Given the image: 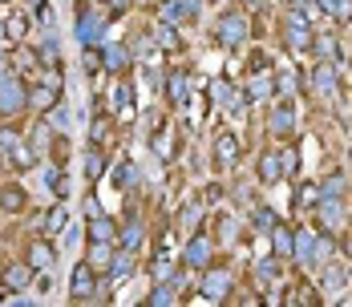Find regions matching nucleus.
Masks as SVG:
<instances>
[{"mask_svg":"<svg viewBox=\"0 0 352 307\" xmlns=\"http://www.w3.org/2000/svg\"><path fill=\"white\" fill-rule=\"evenodd\" d=\"M0 162L8 170H33L36 166L33 146H29V137L21 134L16 122H0Z\"/></svg>","mask_w":352,"mask_h":307,"instance_id":"obj_1","label":"nucleus"},{"mask_svg":"<svg viewBox=\"0 0 352 307\" xmlns=\"http://www.w3.org/2000/svg\"><path fill=\"white\" fill-rule=\"evenodd\" d=\"M328 255H332V235L328 231H316V227H300L296 231V263L300 267H320V263H328Z\"/></svg>","mask_w":352,"mask_h":307,"instance_id":"obj_2","label":"nucleus"},{"mask_svg":"<svg viewBox=\"0 0 352 307\" xmlns=\"http://www.w3.org/2000/svg\"><path fill=\"white\" fill-rule=\"evenodd\" d=\"M29 109V85L16 69L0 73V122H16Z\"/></svg>","mask_w":352,"mask_h":307,"instance_id":"obj_3","label":"nucleus"},{"mask_svg":"<svg viewBox=\"0 0 352 307\" xmlns=\"http://www.w3.org/2000/svg\"><path fill=\"white\" fill-rule=\"evenodd\" d=\"M247 36H251V21H247L243 8H227L214 21V41L223 49H239V45H247Z\"/></svg>","mask_w":352,"mask_h":307,"instance_id":"obj_4","label":"nucleus"},{"mask_svg":"<svg viewBox=\"0 0 352 307\" xmlns=\"http://www.w3.org/2000/svg\"><path fill=\"white\" fill-rule=\"evenodd\" d=\"M98 275L102 271H94L89 259H77V263H73V275H69V299L73 304H94V299H102Z\"/></svg>","mask_w":352,"mask_h":307,"instance_id":"obj_5","label":"nucleus"},{"mask_svg":"<svg viewBox=\"0 0 352 307\" xmlns=\"http://www.w3.org/2000/svg\"><path fill=\"white\" fill-rule=\"evenodd\" d=\"M85 239L89 242H118L122 239V227H118L94 198L85 203Z\"/></svg>","mask_w":352,"mask_h":307,"instance_id":"obj_6","label":"nucleus"},{"mask_svg":"<svg viewBox=\"0 0 352 307\" xmlns=\"http://www.w3.org/2000/svg\"><path fill=\"white\" fill-rule=\"evenodd\" d=\"M308 85H312V93H316V102H336V93H340V73H336V61H316V65L308 69Z\"/></svg>","mask_w":352,"mask_h":307,"instance_id":"obj_7","label":"nucleus"},{"mask_svg":"<svg viewBox=\"0 0 352 307\" xmlns=\"http://www.w3.org/2000/svg\"><path fill=\"white\" fill-rule=\"evenodd\" d=\"M231 287H235V275L227 271V267H214V263L203 271V279H199V295L211 299V304L231 299Z\"/></svg>","mask_w":352,"mask_h":307,"instance_id":"obj_8","label":"nucleus"},{"mask_svg":"<svg viewBox=\"0 0 352 307\" xmlns=\"http://www.w3.org/2000/svg\"><path fill=\"white\" fill-rule=\"evenodd\" d=\"M102 36H106V16L94 12L85 0H77V41H81V49L102 45Z\"/></svg>","mask_w":352,"mask_h":307,"instance_id":"obj_9","label":"nucleus"},{"mask_svg":"<svg viewBox=\"0 0 352 307\" xmlns=\"http://www.w3.org/2000/svg\"><path fill=\"white\" fill-rule=\"evenodd\" d=\"M57 105H61V81L57 77H45V81H33L29 85V109H33L36 117L53 113Z\"/></svg>","mask_w":352,"mask_h":307,"instance_id":"obj_10","label":"nucleus"},{"mask_svg":"<svg viewBox=\"0 0 352 307\" xmlns=\"http://www.w3.org/2000/svg\"><path fill=\"white\" fill-rule=\"evenodd\" d=\"M134 49L126 45V41H109V45H102V73H109V77H126L130 69H134Z\"/></svg>","mask_w":352,"mask_h":307,"instance_id":"obj_11","label":"nucleus"},{"mask_svg":"<svg viewBox=\"0 0 352 307\" xmlns=\"http://www.w3.org/2000/svg\"><path fill=\"white\" fill-rule=\"evenodd\" d=\"M276 98V69H267V61H251V77H247V102H267Z\"/></svg>","mask_w":352,"mask_h":307,"instance_id":"obj_12","label":"nucleus"},{"mask_svg":"<svg viewBox=\"0 0 352 307\" xmlns=\"http://www.w3.org/2000/svg\"><path fill=\"white\" fill-rule=\"evenodd\" d=\"M182 263L190 267V271H207L214 263V242L203 235V231H195L190 239H186V251H182Z\"/></svg>","mask_w":352,"mask_h":307,"instance_id":"obj_13","label":"nucleus"},{"mask_svg":"<svg viewBox=\"0 0 352 307\" xmlns=\"http://www.w3.org/2000/svg\"><path fill=\"white\" fill-rule=\"evenodd\" d=\"M267 134L276 137V141H287V137L296 134V105H292V98H283V102L267 113Z\"/></svg>","mask_w":352,"mask_h":307,"instance_id":"obj_14","label":"nucleus"},{"mask_svg":"<svg viewBox=\"0 0 352 307\" xmlns=\"http://www.w3.org/2000/svg\"><path fill=\"white\" fill-rule=\"evenodd\" d=\"M211 158L219 170H231L235 162H239V137L231 134V130H219L211 137Z\"/></svg>","mask_w":352,"mask_h":307,"instance_id":"obj_15","label":"nucleus"},{"mask_svg":"<svg viewBox=\"0 0 352 307\" xmlns=\"http://www.w3.org/2000/svg\"><path fill=\"white\" fill-rule=\"evenodd\" d=\"M36 271L29 267V259H21V263H8L4 271H0V287L8 291V295H21V291H29L33 287Z\"/></svg>","mask_w":352,"mask_h":307,"instance_id":"obj_16","label":"nucleus"},{"mask_svg":"<svg viewBox=\"0 0 352 307\" xmlns=\"http://www.w3.org/2000/svg\"><path fill=\"white\" fill-rule=\"evenodd\" d=\"M25 259H29V267H33V271H53V263H57V247H53L49 235L29 239V242H25Z\"/></svg>","mask_w":352,"mask_h":307,"instance_id":"obj_17","label":"nucleus"},{"mask_svg":"<svg viewBox=\"0 0 352 307\" xmlns=\"http://www.w3.org/2000/svg\"><path fill=\"white\" fill-rule=\"evenodd\" d=\"M109 98H113V117L118 122H134V85H130V73L126 77H113Z\"/></svg>","mask_w":352,"mask_h":307,"instance_id":"obj_18","label":"nucleus"},{"mask_svg":"<svg viewBox=\"0 0 352 307\" xmlns=\"http://www.w3.org/2000/svg\"><path fill=\"white\" fill-rule=\"evenodd\" d=\"M0 25H4V41H8V45H25V41H29V29H33V12L8 8Z\"/></svg>","mask_w":352,"mask_h":307,"instance_id":"obj_19","label":"nucleus"},{"mask_svg":"<svg viewBox=\"0 0 352 307\" xmlns=\"http://www.w3.org/2000/svg\"><path fill=\"white\" fill-rule=\"evenodd\" d=\"M53 141H57V126H53L49 117H36L33 126H29V146H33V154L36 158L53 154Z\"/></svg>","mask_w":352,"mask_h":307,"instance_id":"obj_20","label":"nucleus"},{"mask_svg":"<svg viewBox=\"0 0 352 307\" xmlns=\"http://www.w3.org/2000/svg\"><path fill=\"white\" fill-rule=\"evenodd\" d=\"M29 210V190L21 182H0V214H25Z\"/></svg>","mask_w":352,"mask_h":307,"instance_id":"obj_21","label":"nucleus"},{"mask_svg":"<svg viewBox=\"0 0 352 307\" xmlns=\"http://www.w3.org/2000/svg\"><path fill=\"white\" fill-rule=\"evenodd\" d=\"M154 49H162V53L178 57V53L186 49V41H182V33H178V25H170V21H154Z\"/></svg>","mask_w":352,"mask_h":307,"instance_id":"obj_22","label":"nucleus"},{"mask_svg":"<svg viewBox=\"0 0 352 307\" xmlns=\"http://www.w3.org/2000/svg\"><path fill=\"white\" fill-rule=\"evenodd\" d=\"M255 174H259V186H276V182H283L280 150H263V154H259V162H255Z\"/></svg>","mask_w":352,"mask_h":307,"instance_id":"obj_23","label":"nucleus"},{"mask_svg":"<svg viewBox=\"0 0 352 307\" xmlns=\"http://www.w3.org/2000/svg\"><path fill=\"white\" fill-rule=\"evenodd\" d=\"M316 218H320V231L336 235L340 223H344V203H340V198H320L316 203Z\"/></svg>","mask_w":352,"mask_h":307,"instance_id":"obj_24","label":"nucleus"},{"mask_svg":"<svg viewBox=\"0 0 352 307\" xmlns=\"http://www.w3.org/2000/svg\"><path fill=\"white\" fill-rule=\"evenodd\" d=\"M312 53H316V61H340V36H336V29H316Z\"/></svg>","mask_w":352,"mask_h":307,"instance_id":"obj_25","label":"nucleus"},{"mask_svg":"<svg viewBox=\"0 0 352 307\" xmlns=\"http://www.w3.org/2000/svg\"><path fill=\"white\" fill-rule=\"evenodd\" d=\"M251 275L259 279V287H280V283H283V259H280V255L259 259V263L251 267Z\"/></svg>","mask_w":352,"mask_h":307,"instance_id":"obj_26","label":"nucleus"},{"mask_svg":"<svg viewBox=\"0 0 352 307\" xmlns=\"http://www.w3.org/2000/svg\"><path fill=\"white\" fill-rule=\"evenodd\" d=\"M166 98H170V105L190 102V73H186V69H175V73L166 77Z\"/></svg>","mask_w":352,"mask_h":307,"instance_id":"obj_27","label":"nucleus"},{"mask_svg":"<svg viewBox=\"0 0 352 307\" xmlns=\"http://www.w3.org/2000/svg\"><path fill=\"white\" fill-rule=\"evenodd\" d=\"M65 227H69V210H65V203H61V206H49V210L41 214V235L57 239V235H61Z\"/></svg>","mask_w":352,"mask_h":307,"instance_id":"obj_28","label":"nucleus"},{"mask_svg":"<svg viewBox=\"0 0 352 307\" xmlns=\"http://www.w3.org/2000/svg\"><path fill=\"white\" fill-rule=\"evenodd\" d=\"M36 65L49 69V73H61V45H57V36H45L36 45Z\"/></svg>","mask_w":352,"mask_h":307,"instance_id":"obj_29","label":"nucleus"},{"mask_svg":"<svg viewBox=\"0 0 352 307\" xmlns=\"http://www.w3.org/2000/svg\"><path fill=\"white\" fill-rule=\"evenodd\" d=\"M85 259L94 263V271H109V263L118 259V242H89V251H85Z\"/></svg>","mask_w":352,"mask_h":307,"instance_id":"obj_30","label":"nucleus"},{"mask_svg":"<svg viewBox=\"0 0 352 307\" xmlns=\"http://www.w3.org/2000/svg\"><path fill=\"white\" fill-rule=\"evenodd\" d=\"M272 255H280V259H292L296 255V231L292 227H283V223L272 227Z\"/></svg>","mask_w":352,"mask_h":307,"instance_id":"obj_31","label":"nucleus"},{"mask_svg":"<svg viewBox=\"0 0 352 307\" xmlns=\"http://www.w3.org/2000/svg\"><path fill=\"white\" fill-rule=\"evenodd\" d=\"M106 170H109V150L106 146H89V154H85V178L98 182Z\"/></svg>","mask_w":352,"mask_h":307,"instance_id":"obj_32","label":"nucleus"},{"mask_svg":"<svg viewBox=\"0 0 352 307\" xmlns=\"http://www.w3.org/2000/svg\"><path fill=\"white\" fill-rule=\"evenodd\" d=\"M142 235H146V227H142V214H138V210H130V214H126V227H122V239H118V242H126V251H138V247H142Z\"/></svg>","mask_w":352,"mask_h":307,"instance_id":"obj_33","label":"nucleus"},{"mask_svg":"<svg viewBox=\"0 0 352 307\" xmlns=\"http://www.w3.org/2000/svg\"><path fill=\"white\" fill-rule=\"evenodd\" d=\"M138 182H142V174L134 162H122V166H113V186L118 190H126V194H138Z\"/></svg>","mask_w":352,"mask_h":307,"instance_id":"obj_34","label":"nucleus"},{"mask_svg":"<svg viewBox=\"0 0 352 307\" xmlns=\"http://www.w3.org/2000/svg\"><path fill=\"white\" fill-rule=\"evenodd\" d=\"M344 283H349V267H344V263H328V267L320 271V287H324L328 295H332V291H340Z\"/></svg>","mask_w":352,"mask_h":307,"instance_id":"obj_35","label":"nucleus"},{"mask_svg":"<svg viewBox=\"0 0 352 307\" xmlns=\"http://www.w3.org/2000/svg\"><path fill=\"white\" fill-rule=\"evenodd\" d=\"M283 304H320V291L312 287V279H300V291H287Z\"/></svg>","mask_w":352,"mask_h":307,"instance_id":"obj_36","label":"nucleus"},{"mask_svg":"<svg viewBox=\"0 0 352 307\" xmlns=\"http://www.w3.org/2000/svg\"><path fill=\"white\" fill-rule=\"evenodd\" d=\"M276 223H280V218H276L272 206H255V210H251V227H255V231H267V235H272Z\"/></svg>","mask_w":352,"mask_h":307,"instance_id":"obj_37","label":"nucleus"},{"mask_svg":"<svg viewBox=\"0 0 352 307\" xmlns=\"http://www.w3.org/2000/svg\"><path fill=\"white\" fill-rule=\"evenodd\" d=\"M109 287H113V283H126V279H130V251H126V259H122V251H118V259H113V263H109Z\"/></svg>","mask_w":352,"mask_h":307,"instance_id":"obj_38","label":"nucleus"},{"mask_svg":"<svg viewBox=\"0 0 352 307\" xmlns=\"http://www.w3.org/2000/svg\"><path fill=\"white\" fill-rule=\"evenodd\" d=\"M150 275H154V283H175L178 267L166 259V255H158V259H154V267H150Z\"/></svg>","mask_w":352,"mask_h":307,"instance_id":"obj_39","label":"nucleus"},{"mask_svg":"<svg viewBox=\"0 0 352 307\" xmlns=\"http://www.w3.org/2000/svg\"><path fill=\"white\" fill-rule=\"evenodd\" d=\"M316 203H320V182H304L300 194H296V206L300 210H316Z\"/></svg>","mask_w":352,"mask_h":307,"instance_id":"obj_40","label":"nucleus"},{"mask_svg":"<svg viewBox=\"0 0 352 307\" xmlns=\"http://www.w3.org/2000/svg\"><path fill=\"white\" fill-rule=\"evenodd\" d=\"M296 81H300L296 69H276V93H280V98H292V93H296Z\"/></svg>","mask_w":352,"mask_h":307,"instance_id":"obj_41","label":"nucleus"},{"mask_svg":"<svg viewBox=\"0 0 352 307\" xmlns=\"http://www.w3.org/2000/svg\"><path fill=\"white\" fill-rule=\"evenodd\" d=\"M344 194V174H332L324 186H320V198H340Z\"/></svg>","mask_w":352,"mask_h":307,"instance_id":"obj_42","label":"nucleus"},{"mask_svg":"<svg viewBox=\"0 0 352 307\" xmlns=\"http://www.w3.org/2000/svg\"><path fill=\"white\" fill-rule=\"evenodd\" d=\"M280 158H283V178H296V170H300V154L287 146V150H280Z\"/></svg>","mask_w":352,"mask_h":307,"instance_id":"obj_43","label":"nucleus"},{"mask_svg":"<svg viewBox=\"0 0 352 307\" xmlns=\"http://www.w3.org/2000/svg\"><path fill=\"white\" fill-rule=\"evenodd\" d=\"M211 102H231V81H211Z\"/></svg>","mask_w":352,"mask_h":307,"instance_id":"obj_44","label":"nucleus"},{"mask_svg":"<svg viewBox=\"0 0 352 307\" xmlns=\"http://www.w3.org/2000/svg\"><path fill=\"white\" fill-rule=\"evenodd\" d=\"M199 214H203V206H199V203H195V206H186V210H182V231L199 227Z\"/></svg>","mask_w":352,"mask_h":307,"instance_id":"obj_45","label":"nucleus"},{"mask_svg":"<svg viewBox=\"0 0 352 307\" xmlns=\"http://www.w3.org/2000/svg\"><path fill=\"white\" fill-rule=\"evenodd\" d=\"M45 117H49L57 130H69V113H65V105H57V109H53V113H45Z\"/></svg>","mask_w":352,"mask_h":307,"instance_id":"obj_46","label":"nucleus"},{"mask_svg":"<svg viewBox=\"0 0 352 307\" xmlns=\"http://www.w3.org/2000/svg\"><path fill=\"white\" fill-rule=\"evenodd\" d=\"M320 8V16H328V21H336V0H312Z\"/></svg>","mask_w":352,"mask_h":307,"instance_id":"obj_47","label":"nucleus"},{"mask_svg":"<svg viewBox=\"0 0 352 307\" xmlns=\"http://www.w3.org/2000/svg\"><path fill=\"white\" fill-rule=\"evenodd\" d=\"M4 69H12V45L8 41H0V73Z\"/></svg>","mask_w":352,"mask_h":307,"instance_id":"obj_48","label":"nucleus"},{"mask_svg":"<svg viewBox=\"0 0 352 307\" xmlns=\"http://www.w3.org/2000/svg\"><path fill=\"white\" fill-rule=\"evenodd\" d=\"M336 21H352V0H336Z\"/></svg>","mask_w":352,"mask_h":307,"instance_id":"obj_49","label":"nucleus"},{"mask_svg":"<svg viewBox=\"0 0 352 307\" xmlns=\"http://www.w3.org/2000/svg\"><path fill=\"white\" fill-rule=\"evenodd\" d=\"M283 8H304V12H308V8H312V0H283Z\"/></svg>","mask_w":352,"mask_h":307,"instance_id":"obj_50","label":"nucleus"},{"mask_svg":"<svg viewBox=\"0 0 352 307\" xmlns=\"http://www.w3.org/2000/svg\"><path fill=\"white\" fill-rule=\"evenodd\" d=\"M8 4H12V0H0V8H8Z\"/></svg>","mask_w":352,"mask_h":307,"instance_id":"obj_51","label":"nucleus"},{"mask_svg":"<svg viewBox=\"0 0 352 307\" xmlns=\"http://www.w3.org/2000/svg\"><path fill=\"white\" fill-rule=\"evenodd\" d=\"M98 4H109V0H98Z\"/></svg>","mask_w":352,"mask_h":307,"instance_id":"obj_52","label":"nucleus"}]
</instances>
